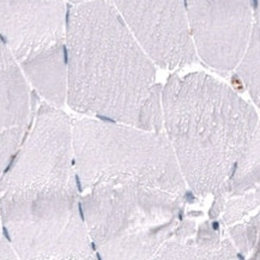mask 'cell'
<instances>
[{
	"label": "cell",
	"instance_id": "13",
	"mask_svg": "<svg viewBox=\"0 0 260 260\" xmlns=\"http://www.w3.org/2000/svg\"><path fill=\"white\" fill-rule=\"evenodd\" d=\"M259 212H256L224 229L226 236L246 260H259Z\"/></svg>",
	"mask_w": 260,
	"mask_h": 260
},
{
	"label": "cell",
	"instance_id": "10",
	"mask_svg": "<svg viewBox=\"0 0 260 260\" xmlns=\"http://www.w3.org/2000/svg\"><path fill=\"white\" fill-rule=\"evenodd\" d=\"M38 100L18 62L0 38V133L29 128Z\"/></svg>",
	"mask_w": 260,
	"mask_h": 260
},
{
	"label": "cell",
	"instance_id": "2",
	"mask_svg": "<svg viewBox=\"0 0 260 260\" xmlns=\"http://www.w3.org/2000/svg\"><path fill=\"white\" fill-rule=\"evenodd\" d=\"M66 102L105 121L163 132L156 65L111 0L68 9Z\"/></svg>",
	"mask_w": 260,
	"mask_h": 260
},
{
	"label": "cell",
	"instance_id": "5",
	"mask_svg": "<svg viewBox=\"0 0 260 260\" xmlns=\"http://www.w3.org/2000/svg\"><path fill=\"white\" fill-rule=\"evenodd\" d=\"M0 223L19 260H76L95 255L77 185L0 192Z\"/></svg>",
	"mask_w": 260,
	"mask_h": 260
},
{
	"label": "cell",
	"instance_id": "16",
	"mask_svg": "<svg viewBox=\"0 0 260 260\" xmlns=\"http://www.w3.org/2000/svg\"><path fill=\"white\" fill-rule=\"evenodd\" d=\"M76 260H98L96 259L95 255H91V256H88V258H83V259H76Z\"/></svg>",
	"mask_w": 260,
	"mask_h": 260
},
{
	"label": "cell",
	"instance_id": "9",
	"mask_svg": "<svg viewBox=\"0 0 260 260\" xmlns=\"http://www.w3.org/2000/svg\"><path fill=\"white\" fill-rule=\"evenodd\" d=\"M198 213H186L172 238L150 260H246L217 221L197 224Z\"/></svg>",
	"mask_w": 260,
	"mask_h": 260
},
{
	"label": "cell",
	"instance_id": "4",
	"mask_svg": "<svg viewBox=\"0 0 260 260\" xmlns=\"http://www.w3.org/2000/svg\"><path fill=\"white\" fill-rule=\"evenodd\" d=\"M71 125L81 192L102 183H138L173 194H188L165 132L95 118L73 119Z\"/></svg>",
	"mask_w": 260,
	"mask_h": 260
},
{
	"label": "cell",
	"instance_id": "1",
	"mask_svg": "<svg viewBox=\"0 0 260 260\" xmlns=\"http://www.w3.org/2000/svg\"><path fill=\"white\" fill-rule=\"evenodd\" d=\"M161 99L163 132L192 194L229 197L259 188L254 107L204 72L172 75Z\"/></svg>",
	"mask_w": 260,
	"mask_h": 260
},
{
	"label": "cell",
	"instance_id": "7",
	"mask_svg": "<svg viewBox=\"0 0 260 260\" xmlns=\"http://www.w3.org/2000/svg\"><path fill=\"white\" fill-rule=\"evenodd\" d=\"M197 58L213 71H234L251 34L259 0H183Z\"/></svg>",
	"mask_w": 260,
	"mask_h": 260
},
{
	"label": "cell",
	"instance_id": "12",
	"mask_svg": "<svg viewBox=\"0 0 260 260\" xmlns=\"http://www.w3.org/2000/svg\"><path fill=\"white\" fill-rule=\"evenodd\" d=\"M260 16L255 13L251 34L239 64L234 69V77L248 91L256 106L260 98Z\"/></svg>",
	"mask_w": 260,
	"mask_h": 260
},
{
	"label": "cell",
	"instance_id": "17",
	"mask_svg": "<svg viewBox=\"0 0 260 260\" xmlns=\"http://www.w3.org/2000/svg\"><path fill=\"white\" fill-rule=\"evenodd\" d=\"M3 239V231H2V223H0V241Z\"/></svg>",
	"mask_w": 260,
	"mask_h": 260
},
{
	"label": "cell",
	"instance_id": "14",
	"mask_svg": "<svg viewBox=\"0 0 260 260\" xmlns=\"http://www.w3.org/2000/svg\"><path fill=\"white\" fill-rule=\"evenodd\" d=\"M28 128L11 129L0 133V179L18 151Z\"/></svg>",
	"mask_w": 260,
	"mask_h": 260
},
{
	"label": "cell",
	"instance_id": "11",
	"mask_svg": "<svg viewBox=\"0 0 260 260\" xmlns=\"http://www.w3.org/2000/svg\"><path fill=\"white\" fill-rule=\"evenodd\" d=\"M258 208L259 188L229 197L216 196L213 197L209 217L211 221H217L225 229L254 215L258 212Z\"/></svg>",
	"mask_w": 260,
	"mask_h": 260
},
{
	"label": "cell",
	"instance_id": "15",
	"mask_svg": "<svg viewBox=\"0 0 260 260\" xmlns=\"http://www.w3.org/2000/svg\"><path fill=\"white\" fill-rule=\"evenodd\" d=\"M65 2L70 3V4H71V5H76V4H82V3L91 2V0H65Z\"/></svg>",
	"mask_w": 260,
	"mask_h": 260
},
{
	"label": "cell",
	"instance_id": "6",
	"mask_svg": "<svg viewBox=\"0 0 260 260\" xmlns=\"http://www.w3.org/2000/svg\"><path fill=\"white\" fill-rule=\"evenodd\" d=\"M69 185H77L71 119L61 108L40 102L18 151L0 179V192Z\"/></svg>",
	"mask_w": 260,
	"mask_h": 260
},
{
	"label": "cell",
	"instance_id": "3",
	"mask_svg": "<svg viewBox=\"0 0 260 260\" xmlns=\"http://www.w3.org/2000/svg\"><path fill=\"white\" fill-rule=\"evenodd\" d=\"M191 194L138 183H102L81 196V210L98 260H150L176 232Z\"/></svg>",
	"mask_w": 260,
	"mask_h": 260
},
{
	"label": "cell",
	"instance_id": "8",
	"mask_svg": "<svg viewBox=\"0 0 260 260\" xmlns=\"http://www.w3.org/2000/svg\"><path fill=\"white\" fill-rule=\"evenodd\" d=\"M131 31L163 69L196 62L183 0H111Z\"/></svg>",
	"mask_w": 260,
	"mask_h": 260
}]
</instances>
